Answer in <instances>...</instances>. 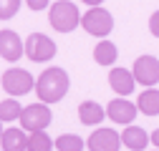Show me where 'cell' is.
<instances>
[{"label": "cell", "instance_id": "obj_1", "mask_svg": "<svg viewBox=\"0 0 159 151\" xmlns=\"http://www.w3.org/2000/svg\"><path fill=\"white\" fill-rule=\"evenodd\" d=\"M68 73L63 68H58V66H51L46 68L41 76H38V81H35V93H38V98H41V103H58L66 93H68Z\"/></svg>", "mask_w": 159, "mask_h": 151}, {"label": "cell", "instance_id": "obj_17", "mask_svg": "<svg viewBox=\"0 0 159 151\" xmlns=\"http://www.w3.org/2000/svg\"><path fill=\"white\" fill-rule=\"evenodd\" d=\"M20 116H23V108L15 98L0 101V123L3 121H20Z\"/></svg>", "mask_w": 159, "mask_h": 151}, {"label": "cell", "instance_id": "obj_9", "mask_svg": "<svg viewBox=\"0 0 159 151\" xmlns=\"http://www.w3.org/2000/svg\"><path fill=\"white\" fill-rule=\"evenodd\" d=\"M23 45L25 43L20 41V35H18L15 30H0V55H3L8 63H15L25 53Z\"/></svg>", "mask_w": 159, "mask_h": 151}, {"label": "cell", "instance_id": "obj_2", "mask_svg": "<svg viewBox=\"0 0 159 151\" xmlns=\"http://www.w3.org/2000/svg\"><path fill=\"white\" fill-rule=\"evenodd\" d=\"M48 20H51L53 30H58V33H71L73 28L81 25V15H78L76 3H71V0H56V3H51Z\"/></svg>", "mask_w": 159, "mask_h": 151}, {"label": "cell", "instance_id": "obj_23", "mask_svg": "<svg viewBox=\"0 0 159 151\" xmlns=\"http://www.w3.org/2000/svg\"><path fill=\"white\" fill-rule=\"evenodd\" d=\"M152 144H154V146H157V151H159V128L152 134Z\"/></svg>", "mask_w": 159, "mask_h": 151}, {"label": "cell", "instance_id": "obj_10", "mask_svg": "<svg viewBox=\"0 0 159 151\" xmlns=\"http://www.w3.org/2000/svg\"><path fill=\"white\" fill-rule=\"evenodd\" d=\"M136 113H139L136 103H131V101H126V98H114V101L106 106V116H109L114 123H131V121L136 119Z\"/></svg>", "mask_w": 159, "mask_h": 151}, {"label": "cell", "instance_id": "obj_16", "mask_svg": "<svg viewBox=\"0 0 159 151\" xmlns=\"http://www.w3.org/2000/svg\"><path fill=\"white\" fill-rule=\"evenodd\" d=\"M136 108L144 116H159V91L157 88H147L142 91V96L136 101Z\"/></svg>", "mask_w": 159, "mask_h": 151}, {"label": "cell", "instance_id": "obj_3", "mask_svg": "<svg viewBox=\"0 0 159 151\" xmlns=\"http://www.w3.org/2000/svg\"><path fill=\"white\" fill-rule=\"evenodd\" d=\"M81 25H84V30L89 35H96V38H101V41H106V35L114 30V18L104 8H91L81 18Z\"/></svg>", "mask_w": 159, "mask_h": 151}, {"label": "cell", "instance_id": "obj_4", "mask_svg": "<svg viewBox=\"0 0 159 151\" xmlns=\"http://www.w3.org/2000/svg\"><path fill=\"white\" fill-rule=\"evenodd\" d=\"M23 48H25V55L33 63H46V61H51L56 55V43L51 41L48 35H43V33H30L25 38Z\"/></svg>", "mask_w": 159, "mask_h": 151}, {"label": "cell", "instance_id": "obj_8", "mask_svg": "<svg viewBox=\"0 0 159 151\" xmlns=\"http://www.w3.org/2000/svg\"><path fill=\"white\" fill-rule=\"evenodd\" d=\"M86 149L91 151H119L121 149V134L114 128H96L86 141Z\"/></svg>", "mask_w": 159, "mask_h": 151}, {"label": "cell", "instance_id": "obj_19", "mask_svg": "<svg viewBox=\"0 0 159 151\" xmlns=\"http://www.w3.org/2000/svg\"><path fill=\"white\" fill-rule=\"evenodd\" d=\"M53 146L58 151H84V139L76 136V134H63L53 141Z\"/></svg>", "mask_w": 159, "mask_h": 151}, {"label": "cell", "instance_id": "obj_24", "mask_svg": "<svg viewBox=\"0 0 159 151\" xmlns=\"http://www.w3.org/2000/svg\"><path fill=\"white\" fill-rule=\"evenodd\" d=\"M0 136H3V123H0Z\"/></svg>", "mask_w": 159, "mask_h": 151}, {"label": "cell", "instance_id": "obj_21", "mask_svg": "<svg viewBox=\"0 0 159 151\" xmlns=\"http://www.w3.org/2000/svg\"><path fill=\"white\" fill-rule=\"evenodd\" d=\"M149 30H152L154 38H159V10H154L152 18H149Z\"/></svg>", "mask_w": 159, "mask_h": 151}, {"label": "cell", "instance_id": "obj_12", "mask_svg": "<svg viewBox=\"0 0 159 151\" xmlns=\"http://www.w3.org/2000/svg\"><path fill=\"white\" fill-rule=\"evenodd\" d=\"M121 144L131 151H144L147 144H149V134L142 126H126L124 134H121Z\"/></svg>", "mask_w": 159, "mask_h": 151}, {"label": "cell", "instance_id": "obj_22", "mask_svg": "<svg viewBox=\"0 0 159 151\" xmlns=\"http://www.w3.org/2000/svg\"><path fill=\"white\" fill-rule=\"evenodd\" d=\"M30 10H43L46 5H51V3H46V0H28V3H25Z\"/></svg>", "mask_w": 159, "mask_h": 151}, {"label": "cell", "instance_id": "obj_5", "mask_svg": "<svg viewBox=\"0 0 159 151\" xmlns=\"http://www.w3.org/2000/svg\"><path fill=\"white\" fill-rule=\"evenodd\" d=\"M0 83H3V88L10 96H25V93H30L35 88L33 76L28 71H23V68H8L3 73V78H0Z\"/></svg>", "mask_w": 159, "mask_h": 151}, {"label": "cell", "instance_id": "obj_14", "mask_svg": "<svg viewBox=\"0 0 159 151\" xmlns=\"http://www.w3.org/2000/svg\"><path fill=\"white\" fill-rule=\"evenodd\" d=\"M78 119H81L84 126H98L104 121V108L96 101H84L78 103Z\"/></svg>", "mask_w": 159, "mask_h": 151}, {"label": "cell", "instance_id": "obj_18", "mask_svg": "<svg viewBox=\"0 0 159 151\" xmlns=\"http://www.w3.org/2000/svg\"><path fill=\"white\" fill-rule=\"evenodd\" d=\"M53 139L46 134V131H38V134L28 136V149L25 151H53Z\"/></svg>", "mask_w": 159, "mask_h": 151}, {"label": "cell", "instance_id": "obj_6", "mask_svg": "<svg viewBox=\"0 0 159 151\" xmlns=\"http://www.w3.org/2000/svg\"><path fill=\"white\" fill-rule=\"evenodd\" d=\"M53 113L46 103H30L28 108H23L20 116V126L23 131H30V134H38V131H46V126L51 123Z\"/></svg>", "mask_w": 159, "mask_h": 151}, {"label": "cell", "instance_id": "obj_25", "mask_svg": "<svg viewBox=\"0 0 159 151\" xmlns=\"http://www.w3.org/2000/svg\"><path fill=\"white\" fill-rule=\"evenodd\" d=\"M0 151H3V149H0Z\"/></svg>", "mask_w": 159, "mask_h": 151}, {"label": "cell", "instance_id": "obj_13", "mask_svg": "<svg viewBox=\"0 0 159 151\" xmlns=\"http://www.w3.org/2000/svg\"><path fill=\"white\" fill-rule=\"evenodd\" d=\"M0 144H3V151H25L28 149V136L23 128H8L0 136Z\"/></svg>", "mask_w": 159, "mask_h": 151}, {"label": "cell", "instance_id": "obj_7", "mask_svg": "<svg viewBox=\"0 0 159 151\" xmlns=\"http://www.w3.org/2000/svg\"><path fill=\"white\" fill-rule=\"evenodd\" d=\"M131 76H134V81L142 83V86H157L159 83V61L154 55H139L134 61Z\"/></svg>", "mask_w": 159, "mask_h": 151}, {"label": "cell", "instance_id": "obj_20", "mask_svg": "<svg viewBox=\"0 0 159 151\" xmlns=\"http://www.w3.org/2000/svg\"><path fill=\"white\" fill-rule=\"evenodd\" d=\"M20 0H0V20H8V18H13L18 10H20Z\"/></svg>", "mask_w": 159, "mask_h": 151}, {"label": "cell", "instance_id": "obj_15", "mask_svg": "<svg viewBox=\"0 0 159 151\" xmlns=\"http://www.w3.org/2000/svg\"><path fill=\"white\" fill-rule=\"evenodd\" d=\"M116 58H119V50H116V45H114L111 41H98V43H96V48H93V61H96L98 66H114Z\"/></svg>", "mask_w": 159, "mask_h": 151}, {"label": "cell", "instance_id": "obj_11", "mask_svg": "<svg viewBox=\"0 0 159 151\" xmlns=\"http://www.w3.org/2000/svg\"><path fill=\"white\" fill-rule=\"evenodd\" d=\"M109 83H111V88H114L121 98L129 96V93L134 91V86H136L131 71H126V68H111V73H109Z\"/></svg>", "mask_w": 159, "mask_h": 151}]
</instances>
